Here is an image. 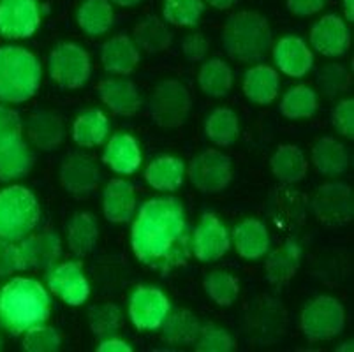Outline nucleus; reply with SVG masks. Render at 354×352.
<instances>
[{
  "label": "nucleus",
  "mask_w": 354,
  "mask_h": 352,
  "mask_svg": "<svg viewBox=\"0 0 354 352\" xmlns=\"http://www.w3.org/2000/svg\"><path fill=\"white\" fill-rule=\"evenodd\" d=\"M25 263L20 247L12 241L0 238V277H9L16 271H24Z\"/></svg>",
  "instance_id": "obj_46"
},
{
  "label": "nucleus",
  "mask_w": 354,
  "mask_h": 352,
  "mask_svg": "<svg viewBox=\"0 0 354 352\" xmlns=\"http://www.w3.org/2000/svg\"><path fill=\"white\" fill-rule=\"evenodd\" d=\"M304 196L298 192H292L291 189H277L270 196V217L281 228H296L304 221Z\"/></svg>",
  "instance_id": "obj_24"
},
{
  "label": "nucleus",
  "mask_w": 354,
  "mask_h": 352,
  "mask_svg": "<svg viewBox=\"0 0 354 352\" xmlns=\"http://www.w3.org/2000/svg\"><path fill=\"white\" fill-rule=\"evenodd\" d=\"M272 171L284 183H298L307 176L308 163L304 151L295 145H284L272 157Z\"/></svg>",
  "instance_id": "obj_30"
},
{
  "label": "nucleus",
  "mask_w": 354,
  "mask_h": 352,
  "mask_svg": "<svg viewBox=\"0 0 354 352\" xmlns=\"http://www.w3.org/2000/svg\"><path fill=\"white\" fill-rule=\"evenodd\" d=\"M104 215L113 224H124L131 221L134 210H136V194L133 183L125 180H111L104 190L102 198Z\"/></svg>",
  "instance_id": "obj_20"
},
{
  "label": "nucleus",
  "mask_w": 354,
  "mask_h": 352,
  "mask_svg": "<svg viewBox=\"0 0 354 352\" xmlns=\"http://www.w3.org/2000/svg\"><path fill=\"white\" fill-rule=\"evenodd\" d=\"M351 77L347 74V71L342 66H337V64H331L326 66L324 69H321L319 73V86L328 93V95H335V93H340L349 86Z\"/></svg>",
  "instance_id": "obj_45"
},
{
  "label": "nucleus",
  "mask_w": 354,
  "mask_h": 352,
  "mask_svg": "<svg viewBox=\"0 0 354 352\" xmlns=\"http://www.w3.org/2000/svg\"><path fill=\"white\" fill-rule=\"evenodd\" d=\"M273 58L279 69L291 77L305 76L314 64V55L308 50L304 39L295 37V35L282 37L275 44Z\"/></svg>",
  "instance_id": "obj_18"
},
{
  "label": "nucleus",
  "mask_w": 354,
  "mask_h": 352,
  "mask_svg": "<svg viewBox=\"0 0 354 352\" xmlns=\"http://www.w3.org/2000/svg\"><path fill=\"white\" fill-rule=\"evenodd\" d=\"M21 140V120L18 113L0 106V148Z\"/></svg>",
  "instance_id": "obj_47"
},
{
  "label": "nucleus",
  "mask_w": 354,
  "mask_h": 352,
  "mask_svg": "<svg viewBox=\"0 0 354 352\" xmlns=\"http://www.w3.org/2000/svg\"><path fill=\"white\" fill-rule=\"evenodd\" d=\"M99 352H131L133 349H131V345L125 344L124 340H118V338H104V340L101 342V345L97 347Z\"/></svg>",
  "instance_id": "obj_51"
},
{
  "label": "nucleus",
  "mask_w": 354,
  "mask_h": 352,
  "mask_svg": "<svg viewBox=\"0 0 354 352\" xmlns=\"http://www.w3.org/2000/svg\"><path fill=\"white\" fill-rule=\"evenodd\" d=\"M346 324L344 306L339 299L330 296L315 298L301 314V329L305 337L312 342L330 340L342 333Z\"/></svg>",
  "instance_id": "obj_7"
},
{
  "label": "nucleus",
  "mask_w": 354,
  "mask_h": 352,
  "mask_svg": "<svg viewBox=\"0 0 354 352\" xmlns=\"http://www.w3.org/2000/svg\"><path fill=\"white\" fill-rule=\"evenodd\" d=\"M25 270H51L62 254L59 234L46 231L24 240L20 247Z\"/></svg>",
  "instance_id": "obj_17"
},
{
  "label": "nucleus",
  "mask_w": 354,
  "mask_h": 352,
  "mask_svg": "<svg viewBox=\"0 0 354 352\" xmlns=\"http://www.w3.org/2000/svg\"><path fill=\"white\" fill-rule=\"evenodd\" d=\"M344 12L349 21H354V0H344Z\"/></svg>",
  "instance_id": "obj_53"
},
{
  "label": "nucleus",
  "mask_w": 354,
  "mask_h": 352,
  "mask_svg": "<svg viewBox=\"0 0 354 352\" xmlns=\"http://www.w3.org/2000/svg\"><path fill=\"white\" fill-rule=\"evenodd\" d=\"M196 349L201 352H231L234 349V342L227 331L210 324L199 329Z\"/></svg>",
  "instance_id": "obj_44"
},
{
  "label": "nucleus",
  "mask_w": 354,
  "mask_h": 352,
  "mask_svg": "<svg viewBox=\"0 0 354 352\" xmlns=\"http://www.w3.org/2000/svg\"><path fill=\"white\" fill-rule=\"evenodd\" d=\"M183 176H185L183 163L176 157H169V155L156 159L145 171V180L148 182V185L156 190H162V192H173L178 189L183 183Z\"/></svg>",
  "instance_id": "obj_29"
},
{
  "label": "nucleus",
  "mask_w": 354,
  "mask_h": 352,
  "mask_svg": "<svg viewBox=\"0 0 354 352\" xmlns=\"http://www.w3.org/2000/svg\"><path fill=\"white\" fill-rule=\"evenodd\" d=\"M317 221L330 228H340L353 221V192L346 183H326L319 187L312 201Z\"/></svg>",
  "instance_id": "obj_10"
},
{
  "label": "nucleus",
  "mask_w": 354,
  "mask_h": 352,
  "mask_svg": "<svg viewBox=\"0 0 354 352\" xmlns=\"http://www.w3.org/2000/svg\"><path fill=\"white\" fill-rule=\"evenodd\" d=\"M131 243L138 259L167 273L189 259V234L183 206L175 198L145 203L133 225Z\"/></svg>",
  "instance_id": "obj_1"
},
{
  "label": "nucleus",
  "mask_w": 354,
  "mask_h": 352,
  "mask_svg": "<svg viewBox=\"0 0 354 352\" xmlns=\"http://www.w3.org/2000/svg\"><path fill=\"white\" fill-rule=\"evenodd\" d=\"M25 351L28 352H53L60 349V337L53 328L48 326H34L27 329L24 340Z\"/></svg>",
  "instance_id": "obj_43"
},
{
  "label": "nucleus",
  "mask_w": 354,
  "mask_h": 352,
  "mask_svg": "<svg viewBox=\"0 0 354 352\" xmlns=\"http://www.w3.org/2000/svg\"><path fill=\"white\" fill-rule=\"evenodd\" d=\"M205 290L217 305L230 306L236 302L238 295H240V284L230 273L212 271L205 279Z\"/></svg>",
  "instance_id": "obj_41"
},
{
  "label": "nucleus",
  "mask_w": 354,
  "mask_h": 352,
  "mask_svg": "<svg viewBox=\"0 0 354 352\" xmlns=\"http://www.w3.org/2000/svg\"><path fill=\"white\" fill-rule=\"evenodd\" d=\"M231 159L218 150H205L189 164V178L205 194H217L231 182Z\"/></svg>",
  "instance_id": "obj_9"
},
{
  "label": "nucleus",
  "mask_w": 354,
  "mask_h": 352,
  "mask_svg": "<svg viewBox=\"0 0 354 352\" xmlns=\"http://www.w3.org/2000/svg\"><path fill=\"white\" fill-rule=\"evenodd\" d=\"M102 160L115 173L133 174L141 164V150L136 140L129 134H115L106 147Z\"/></svg>",
  "instance_id": "obj_21"
},
{
  "label": "nucleus",
  "mask_w": 354,
  "mask_h": 352,
  "mask_svg": "<svg viewBox=\"0 0 354 352\" xmlns=\"http://www.w3.org/2000/svg\"><path fill=\"white\" fill-rule=\"evenodd\" d=\"M164 340L169 344H192L199 335V322L189 310H176L164 319Z\"/></svg>",
  "instance_id": "obj_38"
},
{
  "label": "nucleus",
  "mask_w": 354,
  "mask_h": 352,
  "mask_svg": "<svg viewBox=\"0 0 354 352\" xmlns=\"http://www.w3.org/2000/svg\"><path fill=\"white\" fill-rule=\"evenodd\" d=\"M120 308L117 305H111V303L95 305L88 312V322L90 328H92V333L97 338H101V340L113 337L118 331V328H120Z\"/></svg>",
  "instance_id": "obj_42"
},
{
  "label": "nucleus",
  "mask_w": 354,
  "mask_h": 352,
  "mask_svg": "<svg viewBox=\"0 0 354 352\" xmlns=\"http://www.w3.org/2000/svg\"><path fill=\"white\" fill-rule=\"evenodd\" d=\"M222 44L233 60L259 62L272 48L268 19L254 11L236 12L224 25Z\"/></svg>",
  "instance_id": "obj_3"
},
{
  "label": "nucleus",
  "mask_w": 354,
  "mask_h": 352,
  "mask_svg": "<svg viewBox=\"0 0 354 352\" xmlns=\"http://www.w3.org/2000/svg\"><path fill=\"white\" fill-rule=\"evenodd\" d=\"M169 314V302L156 287H138L131 296L129 315L138 329L152 331L162 326Z\"/></svg>",
  "instance_id": "obj_12"
},
{
  "label": "nucleus",
  "mask_w": 354,
  "mask_h": 352,
  "mask_svg": "<svg viewBox=\"0 0 354 352\" xmlns=\"http://www.w3.org/2000/svg\"><path fill=\"white\" fill-rule=\"evenodd\" d=\"M317 109V95L307 85L292 86L281 102V111L286 118H310Z\"/></svg>",
  "instance_id": "obj_39"
},
{
  "label": "nucleus",
  "mask_w": 354,
  "mask_h": 352,
  "mask_svg": "<svg viewBox=\"0 0 354 352\" xmlns=\"http://www.w3.org/2000/svg\"><path fill=\"white\" fill-rule=\"evenodd\" d=\"M134 37L141 50L147 53L166 51L173 43V34L164 21L156 16H147L134 28Z\"/></svg>",
  "instance_id": "obj_34"
},
{
  "label": "nucleus",
  "mask_w": 354,
  "mask_h": 352,
  "mask_svg": "<svg viewBox=\"0 0 354 352\" xmlns=\"http://www.w3.org/2000/svg\"><path fill=\"white\" fill-rule=\"evenodd\" d=\"M198 82L207 95L224 97L233 89V73L226 62H222L218 58H212L207 64H203Z\"/></svg>",
  "instance_id": "obj_36"
},
{
  "label": "nucleus",
  "mask_w": 354,
  "mask_h": 352,
  "mask_svg": "<svg viewBox=\"0 0 354 352\" xmlns=\"http://www.w3.org/2000/svg\"><path fill=\"white\" fill-rule=\"evenodd\" d=\"M207 136L210 141H214L218 147H230L234 143L240 132L236 113L230 108H218L208 116L207 125H205Z\"/></svg>",
  "instance_id": "obj_37"
},
{
  "label": "nucleus",
  "mask_w": 354,
  "mask_h": 352,
  "mask_svg": "<svg viewBox=\"0 0 354 352\" xmlns=\"http://www.w3.org/2000/svg\"><path fill=\"white\" fill-rule=\"evenodd\" d=\"M111 2L117 6H122V8H131V6L140 4V2H143V0H111Z\"/></svg>",
  "instance_id": "obj_54"
},
{
  "label": "nucleus",
  "mask_w": 354,
  "mask_h": 352,
  "mask_svg": "<svg viewBox=\"0 0 354 352\" xmlns=\"http://www.w3.org/2000/svg\"><path fill=\"white\" fill-rule=\"evenodd\" d=\"M48 284L55 295L71 306L83 305L90 295L88 280L83 275L80 263H62L50 271Z\"/></svg>",
  "instance_id": "obj_15"
},
{
  "label": "nucleus",
  "mask_w": 354,
  "mask_h": 352,
  "mask_svg": "<svg viewBox=\"0 0 354 352\" xmlns=\"http://www.w3.org/2000/svg\"><path fill=\"white\" fill-rule=\"evenodd\" d=\"M182 46H183V53H185V57H187L189 60H192V62H199V60H203L205 55H207L208 41L205 39V35L203 34H191L189 37L183 39Z\"/></svg>",
  "instance_id": "obj_49"
},
{
  "label": "nucleus",
  "mask_w": 354,
  "mask_h": 352,
  "mask_svg": "<svg viewBox=\"0 0 354 352\" xmlns=\"http://www.w3.org/2000/svg\"><path fill=\"white\" fill-rule=\"evenodd\" d=\"M301 250L300 245L295 240H288L282 247L273 250L266 259V275L268 280L275 286L289 282L296 275V271L300 268Z\"/></svg>",
  "instance_id": "obj_26"
},
{
  "label": "nucleus",
  "mask_w": 354,
  "mask_h": 352,
  "mask_svg": "<svg viewBox=\"0 0 354 352\" xmlns=\"http://www.w3.org/2000/svg\"><path fill=\"white\" fill-rule=\"evenodd\" d=\"M333 125L335 129L346 138H354V101L344 99L339 106L333 109Z\"/></svg>",
  "instance_id": "obj_48"
},
{
  "label": "nucleus",
  "mask_w": 354,
  "mask_h": 352,
  "mask_svg": "<svg viewBox=\"0 0 354 352\" xmlns=\"http://www.w3.org/2000/svg\"><path fill=\"white\" fill-rule=\"evenodd\" d=\"M194 256L203 263L221 259L231 247L227 229L221 224L214 213H205L194 231Z\"/></svg>",
  "instance_id": "obj_14"
},
{
  "label": "nucleus",
  "mask_w": 354,
  "mask_h": 352,
  "mask_svg": "<svg viewBox=\"0 0 354 352\" xmlns=\"http://www.w3.org/2000/svg\"><path fill=\"white\" fill-rule=\"evenodd\" d=\"M191 93L180 82L167 80L162 82L150 99V113L157 125L166 129L180 127L187 120L191 111Z\"/></svg>",
  "instance_id": "obj_6"
},
{
  "label": "nucleus",
  "mask_w": 354,
  "mask_h": 352,
  "mask_svg": "<svg viewBox=\"0 0 354 352\" xmlns=\"http://www.w3.org/2000/svg\"><path fill=\"white\" fill-rule=\"evenodd\" d=\"M326 0H288V8L296 16H312L324 8Z\"/></svg>",
  "instance_id": "obj_50"
},
{
  "label": "nucleus",
  "mask_w": 354,
  "mask_h": 352,
  "mask_svg": "<svg viewBox=\"0 0 354 352\" xmlns=\"http://www.w3.org/2000/svg\"><path fill=\"white\" fill-rule=\"evenodd\" d=\"M78 25L88 35H102L113 25V8L108 0H85L78 9Z\"/></svg>",
  "instance_id": "obj_35"
},
{
  "label": "nucleus",
  "mask_w": 354,
  "mask_h": 352,
  "mask_svg": "<svg viewBox=\"0 0 354 352\" xmlns=\"http://www.w3.org/2000/svg\"><path fill=\"white\" fill-rule=\"evenodd\" d=\"M234 247L243 259H259L268 252L270 237L266 225L256 219H247L233 232Z\"/></svg>",
  "instance_id": "obj_23"
},
{
  "label": "nucleus",
  "mask_w": 354,
  "mask_h": 352,
  "mask_svg": "<svg viewBox=\"0 0 354 352\" xmlns=\"http://www.w3.org/2000/svg\"><path fill=\"white\" fill-rule=\"evenodd\" d=\"M108 118L99 109H86L74 120L73 138L80 147H97L108 136Z\"/></svg>",
  "instance_id": "obj_33"
},
{
  "label": "nucleus",
  "mask_w": 354,
  "mask_h": 352,
  "mask_svg": "<svg viewBox=\"0 0 354 352\" xmlns=\"http://www.w3.org/2000/svg\"><path fill=\"white\" fill-rule=\"evenodd\" d=\"M37 0H0V35L27 39L39 28Z\"/></svg>",
  "instance_id": "obj_11"
},
{
  "label": "nucleus",
  "mask_w": 354,
  "mask_h": 352,
  "mask_svg": "<svg viewBox=\"0 0 354 352\" xmlns=\"http://www.w3.org/2000/svg\"><path fill=\"white\" fill-rule=\"evenodd\" d=\"M101 62L108 73L131 74L140 62V53L127 35H115L101 50Z\"/></svg>",
  "instance_id": "obj_22"
},
{
  "label": "nucleus",
  "mask_w": 354,
  "mask_h": 352,
  "mask_svg": "<svg viewBox=\"0 0 354 352\" xmlns=\"http://www.w3.org/2000/svg\"><path fill=\"white\" fill-rule=\"evenodd\" d=\"M99 95L102 102L117 115L133 116L141 106L140 93L131 80L109 77L99 83Z\"/></svg>",
  "instance_id": "obj_19"
},
{
  "label": "nucleus",
  "mask_w": 354,
  "mask_h": 352,
  "mask_svg": "<svg viewBox=\"0 0 354 352\" xmlns=\"http://www.w3.org/2000/svg\"><path fill=\"white\" fill-rule=\"evenodd\" d=\"M50 74L62 89H80L90 77V57L82 46L62 43L50 55Z\"/></svg>",
  "instance_id": "obj_8"
},
{
  "label": "nucleus",
  "mask_w": 354,
  "mask_h": 352,
  "mask_svg": "<svg viewBox=\"0 0 354 352\" xmlns=\"http://www.w3.org/2000/svg\"><path fill=\"white\" fill-rule=\"evenodd\" d=\"M203 11V0H164V18L176 27H194Z\"/></svg>",
  "instance_id": "obj_40"
},
{
  "label": "nucleus",
  "mask_w": 354,
  "mask_h": 352,
  "mask_svg": "<svg viewBox=\"0 0 354 352\" xmlns=\"http://www.w3.org/2000/svg\"><path fill=\"white\" fill-rule=\"evenodd\" d=\"M34 166V154L21 140L0 148V182L21 178Z\"/></svg>",
  "instance_id": "obj_32"
},
{
  "label": "nucleus",
  "mask_w": 354,
  "mask_h": 352,
  "mask_svg": "<svg viewBox=\"0 0 354 352\" xmlns=\"http://www.w3.org/2000/svg\"><path fill=\"white\" fill-rule=\"evenodd\" d=\"M28 138L41 150H53L64 141V122L51 111H37L28 120Z\"/></svg>",
  "instance_id": "obj_25"
},
{
  "label": "nucleus",
  "mask_w": 354,
  "mask_h": 352,
  "mask_svg": "<svg viewBox=\"0 0 354 352\" xmlns=\"http://www.w3.org/2000/svg\"><path fill=\"white\" fill-rule=\"evenodd\" d=\"M101 180L97 166L86 155L71 154L60 167V182L64 189L76 198H86L94 192Z\"/></svg>",
  "instance_id": "obj_13"
},
{
  "label": "nucleus",
  "mask_w": 354,
  "mask_h": 352,
  "mask_svg": "<svg viewBox=\"0 0 354 352\" xmlns=\"http://www.w3.org/2000/svg\"><path fill=\"white\" fill-rule=\"evenodd\" d=\"M312 164L321 174L337 176L346 173L349 166V155L346 147L333 138H321L312 148Z\"/></svg>",
  "instance_id": "obj_28"
},
{
  "label": "nucleus",
  "mask_w": 354,
  "mask_h": 352,
  "mask_svg": "<svg viewBox=\"0 0 354 352\" xmlns=\"http://www.w3.org/2000/svg\"><path fill=\"white\" fill-rule=\"evenodd\" d=\"M39 221V205L27 187L12 185L0 192V238L24 240Z\"/></svg>",
  "instance_id": "obj_5"
},
{
  "label": "nucleus",
  "mask_w": 354,
  "mask_h": 352,
  "mask_svg": "<svg viewBox=\"0 0 354 352\" xmlns=\"http://www.w3.org/2000/svg\"><path fill=\"white\" fill-rule=\"evenodd\" d=\"M314 50L326 57H340L349 50L351 34L346 21L337 15H328L317 21L310 30Z\"/></svg>",
  "instance_id": "obj_16"
},
{
  "label": "nucleus",
  "mask_w": 354,
  "mask_h": 352,
  "mask_svg": "<svg viewBox=\"0 0 354 352\" xmlns=\"http://www.w3.org/2000/svg\"><path fill=\"white\" fill-rule=\"evenodd\" d=\"M50 317V296L37 280L12 279L0 290V322L20 335Z\"/></svg>",
  "instance_id": "obj_2"
},
{
  "label": "nucleus",
  "mask_w": 354,
  "mask_h": 352,
  "mask_svg": "<svg viewBox=\"0 0 354 352\" xmlns=\"http://www.w3.org/2000/svg\"><path fill=\"white\" fill-rule=\"evenodd\" d=\"M41 83V64L25 48H0V101L25 102Z\"/></svg>",
  "instance_id": "obj_4"
},
{
  "label": "nucleus",
  "mask_w": 354,
  "mask_h": 352,
  "mask_svg": "<svg viewBox=\"0 0 354 352\" xmlns=\"http://www.w3.org/2000/svg\"><path fill=\"white\" fill-rule=\"evenodd\" d=\"M215 9H230L236 0H208Z\"/></svg>",
  "instance_id": "obj_52"
},
{
  "label": "nucleus",
  "mask_w": 354,
  "mask_h": 352,
  "mask_svg": "<svg viewBox=\"0 0 354 352\" xmlns=\"http://www.w3.org/2000/svg\"><path fill=\"white\" fill-rule=\"evenodd\" d=\"M99 238V228L94 215L88 212L76 213L67 225V241L73 254L83 257L94 250Z\"/></svg>",
  "instance_id": "obj_31"
},
{
  "label": "nucleus",
  "mask_w": 354,
  "mask_h": 352,
  "mask_svg": "<svg viewBox=\"0 0 354 352\" xmlns=\"http://www.w3.org/2000/svg\"><path fill=\"white\" fill-rule=\"evenodd\" d=\"M243 93L256 104H270L279 93V74L270 66H256L247 71Z\"/></svg>",
  "instance_id": "obj_27"
}]
</instances>
